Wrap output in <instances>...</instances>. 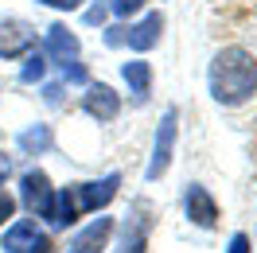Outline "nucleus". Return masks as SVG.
<instances>
[{
    "mask_svg": "<svg viewBox=\"0 0 257 253\" xmlns=\"http://www.w3.org/2000/svg\"><path fill=\"white\" fill-rule=\"evenodd\" d=\"M257 90V59L245 47H222L210 63V97L218 105H241Z\"/></svg>",
    "mask_w": 257,
    "mask_h": 253,
    "instance_id": "f257e3e1",
    "label": "nucleus"
},
{
    "mask_svg": "<svg viewBox=\"0 0 257 253\" xmlns=\"http://www.w3.org/2000/svg\"><path fill=\"white\" fill-rule=\"evenodd\" d=\"M117 187H121V175H117V172H109L105 179H97V183H70V187L59 191V199H55L51 226L66 230V226H74L82 214H94V210H101V206H105L113 195H117Z\"/></svg>",
    "mask_w": 257,
    "mask_h": 253,
    "instance_id": "f03ea898",
    "label": "nucleus"
},
{
    "mask_svg": "<svg viewBox=\"0 0 257 253\" xmlns=\"http://www.w3.org/2000/svg\"><path fill=\"white\" fill-rule=\"evenodd\" d=\"M160 35H164V16L160 12H148V16L141 20V24H133V28H109L105 43H109V47L128 43L133 51H152L160 43Z\"/></svg>",
    "mask_w": 257,
    "mask_h": 253,
    "instance_id": "7ed1b4c3",
    "label": "nucleus"
},
{
    "mask_svg": "<svg viewBox=\"0 0 257 253\" xmlns=\"http://www.w3.org/2000/svg\"><path fill=\"white\" fill-rule=\"evenodd\" d=\"M176 121H179V113L176 109H168L164 113V121L160 129H156V148H152V164H148V183H156L168 168H172V148H176Z\"/></svg>",
    "mask_w": 257,
    "mask_h": 253,
    "instance_id": "20e7f679",
    "label": "nucleus"
},
{
    "mask_svg": "<svg viewBox=\"0 0 257 253\" xmlns=\"http://www.w3.org/2000/svg\"><path fill=\"white\" fill-rule=\"evenodd\" d=\"M20 199H24V206L32 210V214H39V218L51 222V210H55V191H51V179L43 172H28L24 179H20Z\"/></svg>",
    "mask_w": 257,
    "mask_h": 253,
    "instance_id": "39448f33",
    "label": "nucleus"
},
{
    "mask_svg": "<svg viewBox=\"0 0 257 253\" xmlns=\"http://www.w3.org/2000/svg\"><path fill=\"white\" fill-rule=\"evenodd\" d=\"M35 47V28L24 20H4L0 24V55L4 59H24Z\"/></svg>",
    "mask_w": 257,
    "mask_h": 253,
    "instance_id": "423d86ee",
    "label": "nucleus"
},
{
    "mask_svg": "<svg viewBox=\"0 0 257 253\" xmlns=\"http://www.w3.org/2000/svg\"><path fill=\"white\" fill-rule=\"evenodd\" d=\"M82 109L90 113V117H97V121H113V117L121 113V94H117V90H109L105 82H97V86H90V90H86Z\"/></svg>",
    "mask_w": 257,
    "mask_h": 253,
    "instance_id": "0eeeda50",
    "label": "nucleus"
},
{
    "mask_svg": "<svg viewBox=\"0 0 257 253\" xmlns=\"http://www.w3.org/2000/svg\"><path fill=\"white\" fill-rule=\"evenodd\" d=\"M183 206H187V218H191L195 226H203V230H210V226L218 222V203H214V199H210V191L199 187V183H191V187H187Z\"/></svg>",
    "mask_w": 257,
    "mask_h": 253,
    "instance_id": "6e6552de",
    "label": "nucleus"
},
{
    "mask_svg": "<svg viewBox=\"0 0 257 253\" xmlns=\"http://www.w3.org/2000/svg\"><path fill=\"white\" fill-rule=\"evenodd\" d=\"M121 74L128 82V94H133V105H145L148 94H152V66L145 59H133V63L121 66Z\"/></svg>",
    "mask_w": 257,
    "mask_h": 253,
    "instance_id": "1a4fd4ad",
    "label": "nucleus"
},
{
    "mask_svg": "<svg viewBox=\"0 0 257 253\" xmlns=\"http://www.w3.org/2000/svg\"><path fill=\"white\" fill-rule=\"evenodd\" d=\"M109 234H113V218H94L74 241H70V253H97V249H105Z\"/></svg>",
    "mask_w": 257,
    "mask_h": 253,
    "instance_id": "9d476101",
    "label": "nucleus"
},
{
    "mask_svg": "<svg viewBox=\"0 0 257 253\" xmlns=\"http://www.w3.org/2000/svg\"><path fill=\"white\" fill-rule=\"evenodd\" d=\"M74 55H78V39H74V32L63 28V24H51V28H47V59L66 63V59H74Z\"/></svg>",
    "mask_w": 257,
    "mask_h": 253,
    "instance_id": "9b49d317",
    "label": "nucleus"
},
{
    "mask_svg": "<svg viewBox=\"0 0 257 253\" xmlns=\"http://www.w3.org/2000/svg\"><path fill=\"white\" fill-rule=\"evenodd\" d=\"M51 144H55V133H51V125H32L20 133V152L24 156H43Z\"/></svg>",
    "mask_w": 257,
    "mask_h": 253,
    "instance_id": "f8f14e48",
    "label": "nucleus"
},
{
    "mask_svg": "<svg viewBox=\"0 0 257 253\" xmlns=\"http://www.w3.org/2000/svg\"><path fill=\"white\" fill-rule=\"evenodd\" d=\"M145 245H148V218H128L121 230L117 253H145Z\"/></svg>",
    "mask_w": 257,
    "mask_h": 253,
    "instance_id": "ddd939ff",
    "label": "nucleus"
},
{
    "mask_svg": "<svg viewBox=\"0 0 257 253\" xmlns=\"http://www.w3.org/2000/svg\"><path fill=\"white\" fill-rule=\"evenodd\" d=\"M35 222H16L8 234H4V253H28L32 249V241H35Z\"/></svg>",
    "mask_w": 257,
    "mask_h": 253,
    "instance_id": "4468645a",
    "label": "nucleus"
},
{
    "mask_svg": "<svg viewBox=\"0 0 257 253\" xmlns=\"http://www.w3.org/2000/svg\"><path fill=\"white\" fill-rule=\"evenodd\" d=\"M43 74H47V55H39V51L28 55V59H24V70H20V82L32 86V82H43Z\"/></svg>",
    "mask_w": 257,
    "mask_h": 253,
    "instance_id": "2eb2a0df",
    "label": "nucleus"
},
{
    "mask_svg": "<svg viewBox=\"0 0 257 253\" xmlns=\"http://www.w3.org/2000/svg\"><path fill=\"white\" fill-rule=\"evenodd\" d=\"M63 66V78L70 82V86H86V66L78 63V59H66V63H59Z\"/></svg>",
    "mask_w": 257,
    "mask_h": 253,
    "instance_id": "dca6fc26",
    "label": "nucleus"
},
{
    "mask_svg": "<svg viewBox=\"0 0 257 253\" xmlns=\"http://www.w3.org/2000/svg\"><path fill=\"white\" fill-rule=\"evenodd\" d=\"M109 8L117 12V16H133V12L145 8V0H109Z\"/></svg>",
    "mask_w": 257,
    "mask_h": 253,
    "instance_id": "f3484780",
    "label": "nucleus"
},
{
    "mask_svg": "<svg viewBox=\"0 0 257 253\" xmlns=\"http://www.w3.org/2000/svg\"><path fill=\"white\" fill-rule=\"evenodd\" d=\"M28 253H55V241H51L47 234H35V241H32V249Z\"/></svg>",
    "mask_w": 257,
    "mask_h": 253,
    "instance_id": "a211bd4d",
    "label": "nucleus"
},
{
    "mask_svg": "<svg viewBox=\"0 0 257 253\" xmlns=\"http://www.w3.org/2000/svg\"><path fill=\"white\" fill-rule=\"evenodd\" d=\"M105 12H109V4H105V0H97L94 8L86 12V24H101V20H105Z\"/></svg>",
    "mask_w": 257,
    "mask_h": 253,
    "instance_id": "6ab92c4d",
    "label": "nucleus"
},
{
    "mask_svg": "<svg viewBox=\"0 0 257 253\" xmlns=\"http://www.w3.org/2000/svg\"><path fill=\"white\" fill-rule=\"evenodd\" d=\"M12 210H16V199L0 191V222H4V218H12Z\"/></svg>",
    "mask_w": 257,
    "mask_h": 253,
    "instance_id": "aec40b11",
    "label": "nucleus"
},
{
    "mask_svg": "<svg viewBox=\"0 0 257 253\" xmlns=\"http://www.w3.org/2000/svg\"><path fill=\"white\" fill-rule=\"evenodd\" d=\"M226 253H249V237H245V234H234V237H230V249H226Z\"/></svg>",
    "mask_w": 257,
    "mask_h": 253,
    "instance_id": "412c9836",
    "label": "nucleus"
},
{
    "mask_svg": "<svg viewBox=\"0 0 257 253\" xmlns=\"http://www.w3.org/2000/svg\"><path fill=\"white\" fill-rule=\"evenodd\" d=\"M43 97H47L51 105H59L63 101V86H43Z\"/></svg>",
    "mask_w": 257,
    "mask_h": 253,
    "instance_id": "4be33fe9",
    "label": "nucleus"
},
{
    "mask_svg": "<svg viewBox=\"0 0 257 253\" xmlns=\"http://www.w3.org/2000/svg\"><path fill=\"white\" fill-rule=\"evenodd\" d=\"M43 4H51V8H63V12H74L82 0H43Z\"/></svg>",
    "mask_w": 257,
    "mask_h": 253,
    "instance_id": "5701e85b",
    "label": "nucleus"
},
{
    "mask_svg": "<svg viewBox=\"0 0 257 253\" xmlns=\"http://www.w3.org/2000/svg\"><path fill=\"white\" fill-rule=\"evenodd\" d=\"M8 172H12V160H8V156H4V152H0V183L8 179Z\"/></svg>",
    "mask_w": 257,
    "mask_h": 253,
    "instance_id": "b1692460",
    "label": "nucleus"
}]
</instances>
